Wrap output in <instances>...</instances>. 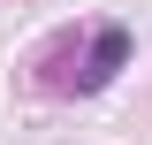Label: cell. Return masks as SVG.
<instances>
[{
  "instance_id": "obj_1",
  "label": "cell",
  "mask_w": 152,
  "mask_h": 145,
  "mask_svg": "<svg viewBox=\"0 0 152 145\" xmlns=\"http://www.w3.org/2000/svg\"><path fill=\"white\" fill-rule=\"evenodd\" d=\"M122 61H129V23H99L91 46H84V61H76V76H69V92H99V84H114Z\"/></svg>"
}]
</instances>
